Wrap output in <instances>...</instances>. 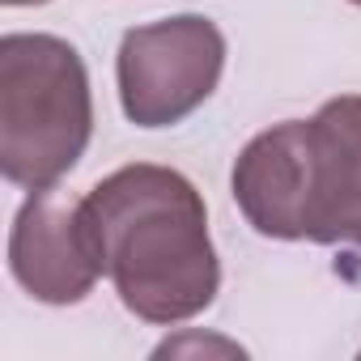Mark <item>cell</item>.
<instances>
[{
    "label": "cell",
    "mask_w": 361,
    "mask_h": 361,
    "mask_svg": "<svg viewBox=\"0 0 361 361\" xmlns=\"http://www.w3.org/2000/svg\"><path fill=\"white\" fill-rule=\"evenodd\" d=\"M226 73V35L200 13L132 26L115 56L119 106L136 128H170L200 111Z\"/></svg>",
    "instance_id": "3957f363"
},
{
    "label": "cell",
    "mask_w": 361,
    "mask_h": 361,
    "mask_svg": "<svg viewBox=\"0 0 361 361\" xmlns=\"http://www.w3.org/2000/svg\"><path fill=\"white\" fill-rule=\"evenodd\" d=\"M200 353V348H221V353H230V357H243V348L238 344H230V340H200V336H183V340H166V344H157L153 348V357H174V353Z\"/></svg>",
    "instance_id": "8992f818"
},
{
    "label": "cell",
    "mask_w": 361,
    "mask_h": 361,
    "mask_svg": "<svg viewBox=\"0 0 361 361\" xmlns=\"http://www.w3.org/2000/svg\"><path fill=\"white\" fill-rule=\"evenodd\" d=\"M302 243L361 247V94L302 119Z\"/></svg>",
    "instance_id": "277c9868"
},
{
    "label": "cell",
    "mask_w": 361,
    "mask_h": 361,
    "mask_svg": "<svg viewBox=\"0 0 361 361\" xmlns=\"http://www.w3.org/2000/svg\"><path fill=\"white\" fill-rule=\"evenodd\" d=\"M85 226L119 302L145 323H188L221 289L204 196L188 174L132 161L90 188Z\"/></svg>",
    "instance_id": "6da1fadb"
},
{
    "label": "cell",
    "mask_w": 361,
    "mask_h": 361,
    "mask_svg": "<svg viewBox=\"0 0 361 361\" xmlns=\"http://www.w3.org/2000/svg\"><path fill=\"white\" fill-rule=\"evenodd\" d=\"M9 272L43 306H77L102 276L85 204L68 192H30L9 230Z\"/></svg>",
    "instance_id": "5b68a950"
},
{
    "label": "cell",
    "mask_w": 361,
    "mask_h": 361,
    "mask_svg": "<svg viewBox=\"0 0 361 361\" xmlns=\"http://www.w3.org/2000/svg\"><path fill=\"white\" fill-rule=\"evenodd\" d=\"M94 136L90 73L56 35L0 39V174L43 192L81 161Z\"/></svg>",
    "instance_id": "7a4b0ae2"
},
{
    "label": "cell",
    "mask_w": 361,
    "mask_h": 361,
    "mask_svg": "<svg viewBox=\"0 0 361 361\" xmlns=\"http://www.w3.org/2000/svg\"><path fill=\"white\" fill-rule=\"evenodd\" d=\"M353 5H361V0H353Z\"/></svg>",
    "instance_id": "ba28073f"
},
{
    "label": "cell",
    "mask_w": 361,
    "mask_h": 361,
    "mask_svg": "<svg viewBox=\"0 0 361 361\" xmlns=\"http://www.w3.org/2000/svg\"><path fill=\"white\" fill-rule=\"evenodd\" d=\"M9 9H26V5H47V0H5Z\"/></svg>",
    "instance_id": "52a82bcc"
}]
</instances>
